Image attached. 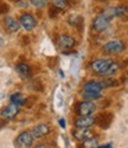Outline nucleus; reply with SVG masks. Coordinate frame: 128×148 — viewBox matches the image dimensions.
Instances as JSON below:
<instances>
[{
  "instance_id": "1",
  "label": "nucleus",
  "mask_w": 128,
  "mask_h": 148,
  "mask_svg": "<svg viewBox=\"0 0 128 148\" xmlns=\"http://www.w3.org/2000/svg\"><path fill=\"white\" fill-rule=\"evenodd\" d=\"M103 85L100 82H95V81H90L87 82L83 85V92L82 96L84 100L87 101H96L98 98L102 97V92H103Z\"/></svg>"
},
{
  "instance_id": "2",
  "label": "nucleus",
  "mask_w": 128,
  "mask_h": 148,
  "mask_svg": "<svg viewBox=\"0 0 128 148\" xmlns=\"http://www.w3.org/2000/svg\"><path fill=\"white\" fill-rule=\"evenodd\" d=\"M111 64H113V60L109 58H97L92 62L90 66H92L93 71L95 73H97L98 76L107 77Z\"/></svg>"
},
{
  "instance_id": "3",
  "label": "nucleus",
  "mask_w": 128,
  "mask_h": 148,
  "mask_svg": "<svg viewBox=\"0 0 128 148\" xmlns=\"http://www.w3.org/2000/svg\"><path fill=\"white\" fill-rule=\"evenodd\" d=\"M125 49L126 45L121 39H113L102 46V52L107 56H118L125 51Z\"/></svg>"
},
{
  "instance_id": "4",
  "label": "nucleus",
  "mask_w": 128,
  "mask_h": 148,
  "mask_svg": "<svg viewBox=\"0 0 128 148\" xmlns=\"http://www.w3.org/2000/svg\"><path fill=\"white\" fill-rule=\"evenodd\" d=\"M110 25V18L102 13V14H98L94 18L93 20V29L96 31V32H103L106 31Z\"/></svg>"
},
{
  "instance_id": "5",
  "label": "nucleus",
  "mask_w": 128,
  "mask_h": 148,
  "mask_svg": "<svg viewBox=\"0 0 128 148\" xmlns=\"http://www.w3.org/2000/svg\"><path fill=\"white\" fill-rule=\"evenodd\" d=\"M33 140H34V138L31 132H23L17 136L14 145H16V147H19V148H29L32 146Z\"/></svg>"
},
{
  "instance_id": "6",
  "label": "nucleus",
  "mask_w": 128,
  "mask_h": 148,
  "mask_svg": "<svg viewBox=\"0 0 128 148\" xmlns=\"http://www.w3.org/2000/svg\"><path fill=\"white\" fill-rule=\"evenodd\" d=\"M96 110V106L93 101H82L77 104L76 107V113L81 116H85V115H93Z\"/></svg>"
},
{
  "instance_id": "7",
  "label": "nucleus",
  "mask_w": 128,
  "mask_h": 148,
  "mask_svg": "<svg viewBox=\"0 0 128 148\" xmlns=\"http://www.w3.org/2000/svg\"><path fill=\"white\" fill-rule=\"evenodd\" d=\"M76 45V40L74 37L68 36V34H62L57 38V46L62 51L65 50H71V49Z\"/></svg>"
},
{
  "instance_id": "8",
  "label": "nucleus",
  "mask_w": 128,
  "mask_h": 148,
  "mask_svg": "<svg viewBox=\"0 0 128 148\" xmlns=\"http://www.w3.org/2000/svg\"><path fill=\"white\" fill-rule=\"evenodd\" d=\"M95 123H96V117H94L93 115H85V116L78 115V117L75 120L74 125L75 128H92Z\"/></svg>"
},
{
  "instance_id": "9",
  "label": "nucleus",
  "mask_w": 128,
  "mask_h": 148,
  "mask_svg": "<svg viewBox=\"0 0 128 148\" xmlns=\"http://www.w3.org/2000/svg\"><path fill=\"white\" fill-rule=\"evenodd\" d=\"M18 113H19V106H17L14 103H11L1 110L0 116H1V119L6 120V121H10V120H13L18 115Z\"/></svg>"
},
{
  "instance_id": "10",
  "label": "nucleus",
  "mask_w": 128,
  "mask_h": 148,
  "mask_svg": "<svg viewBox=\"0 0 128 148\" xmlns=\"http://www.w3.org/2000/svg\"><path fill=\"white\" fill-rule=\"evenodd\" d=\"M72 136L76 141L82 143L85 140L93 138V132L90 130V128H75L72 130Z\"/></svg>"
},
{
  "instance_id": "11",
  "label": "nucleus",
  "mask_w": 128,
  "mask_h": 148,
  "mask_svg": "<svg viewBox=\"0 0 128 148\" xmlns=\"http://www.w3.org/2000/svg\"><path fill=\"white\" fill-rule=\"evenodd\" d=\"M113 119H114V115L109 112H103L101 113L97 117H96V123L98 125L100 128L102 129H107L110 127L111 122H113Z\"/></svg>"
},
{
  "instance_id": "12",
  "label": "nucleus",
  "mask_w": 128,
  "mask_h": 148,
  "mask_svg": "<svg viewBox=\"0 0 128 148\" xmlns=\"http://www.w3.org/2000/svg\"><path fill=\"white\" fill-rule=\"evenodd\" d=\"M19 24L26 30V31H32L36 26H37V21L34 19L33 16L29 14V13H25L20 17V20H19Z\"/></svg>"
},
{
  "instance_id": "13",
  "label": "nucleus",
  "mask_w": 128,
  "mask_h": 148,
  "mask_svg": "<svg viewBox=\"0 0 128 148\" xmlns=\"http://www.w3.org/2000/svg\"><path fill=\"white\" fill-rule=\"evenodd\" d=\"M31 133H32L34 139H44L46 135L50 133V127L47 125H44V123H42V125L36 126L32 129Z\"/></svg>"
},
{
  "instance_id": "14",
  "label": "nucleus",
  "mask_w": 128,
  "mask_h": 148,
  "mask_svg": "<svg viewBox=\"0 0 128 148\" xmlns=\"http://www.w3.org/2000/svg\"><path fill=\"white\" fill-rule=\"evenodd\" d=\"M127 12L128 10L126 7H110V8H107L103 13L111 19L115 17H123L125 14H127Z\"/></svg>"
},
{
  "instance_id": "15",
  "label": "nucleus",
  "mask_w": 128,
  "mask_h": 148,
  "mask_svg": "<svg viewBox=\"0 0 128 148\" xmlns=\"http://www.w3.org/2000/svg\"><path fill=\"white\" fill-rule=\"evenodd\" d=\"M4 23H5V27H6L7 31H10V32H17V31L19 30V25H20V24H19L14 18L7 17V18H5Z\"/></svg>"
},
{
  "instance_id": "16",
  "label": "nucleus",
  "mask_w": 128,
  "mask_h": 148,
  "mask_svg": "<svg viewBox=\"0 0 128 148\" xmlns=\"http://www.w3.org/2000/svg\"><path fill=\"white\" fill-rule=\"evenodd\" d=\"M16 71L18 72V75L23 78H28L30 76V73H31V68L28 65V64H25V63H20L16 66Z\"/></svg>"
},
{
  "instance_id": "17",
  "label": "nucleus",
  "mask_w": 128,
  "mask_h": 148,
  "mask_svg": "<svg viewBox=\"0 0 128 148\" xmlns=\"http://www.w3.org/2000/svg\"><path fill=\"white\" fill-rule=\"evenodd\" d=\"M11 103H14V104H17V106H23V104H25V101H26V98H25V96L23 95V94H20V92H16V94H13L11 96Z\"/></svg>"
},
{
  "instance_id": "18",
  "label": "nucleus",
  "mask_w": 128,
  "mask_h": 148,
  "mask_svg": "<svg viewBox=\"0 0 128 148\" xmlns=\"http://www.w3.org/2000/svg\"><path fill=\"white\" fill-rule=\"evenodd\" d=\"M68 4L69 3L67 1V0H52V6L56 7V8H58L59 11L65 10L68 7Z\"/></svg>"
},
{
  "instance_id": "19",
  "label": "nucleus",
  "mask_w": 128,
  "mask_h": 148,
  "mask_svg": "<svg viewBox=\"0 0 128 148\" xmlns=\"http://www.w3.org/2000/svg\"><path fill=\"white\" fill-rule=\"evenodd\" d=\"M30 3L36 8H44L49 4V0H30Z\"/></svg>"
},
{
  "instance_id": "20",
  "label": "nucleus",
  "mask_w": 128,
  "mask_h": 148,
  "mask_svg": "<svg viewBox=\"0 0 128 148\" xmlns=\"http://www.w3.org/2000/svg\"><path fill=\"white\" fill-rule=\"evenodd\" d=\"M69 21H70V25H71V26L76 27L77 25H81V24H82L83 18L80 17V16H74V17H71V18L69 19Z\"/></svg>"
},
{
  "instance_id": "21",
  "label": "nucleus",
  "mask_w": 128,
  "mask_h": 148,
  "mask_svg": "<svg viewBox=\"0 0 128 148\" xmlns=\"http://www.w3.org/2000/svg\"><path fill=\"white\" fill-rule=\"evenodd\" d=\"M82 143H83V147H93V148H95V147H98L100 146L98 142L96 141V139H94V138L88 139V140H85Z\"/></svg>"
},
{
  "instance_id": "22",
  "label": "nucleus",
  "mask_w": 128,
  "mask_h": 148,
  "mask_svg": "<svg viewBox=\"0 0 128 148\" xmlns=\"http://www.w3.org/2000/svg\"><path fill=\"white\" fill-rule=\"evenodd\" d=\"M102 85H103V88H109V87H115L116 85V82H114V79H105L102 82Z\"/></svg>"
},
{
  "instance_id": "23",
  "label": "nucleus",
  "mask_w": 128,
  "mask_h": 148,
  "mask_svg": "<svg viewBox=\"0 0 128 148\" xmlns=\"http://www.w3.org/2000/svg\"><path fill=\"white\" fill-rule=\"evenodd\" d=\"M8 10H10V7H8L7 4H5V3H0V14H5V13H7Z\"/></svg>"
},
{
  "instance_id": "24",
  "label": "nucleus",
  "mask_w": 128,
  "mask_h": 148,
  "mask_svg": "<svg viewBox=\"0 0 128 148\" xmlns=\"http://www.w3.org/2000/svg\"><path fill=\"white\" fill-rule=\"evenodd\" d=\"M59 125H61L62 128H65V121H64L63 119H61V120H59Z\"/></svg>"
},
{
  "instance_id": "25",
  "label": "nucleus",
  "mask_w": 128,
  "mask_h": 148,
  "mask_svg": "<svg viewBox=\"0 0 128 148\" xmlns=\"http://www.w3.org/2000/svg\"><path fill=\"white\" fill-rule=\"evenodd\" d=\"M98 147H101V148H109V147H111V145H110V143H107V145H103V146H98Z\"/></svg>"
},
{
  "instance_id": "26",
  "label": "nucleus",
  "mask_w": 128,
  "mask_h": 148,
  "mask_svg": "<svg viewBox=\"0 0 128 148\" xmlns=\"http://www.w3.org/2000/svg\"><path fill=\"white\" fill-rule=\"evenodd\" d=\"M67 1H68V3H70V1H72V0H67Z\"/></svg>"
}]
</instances>
